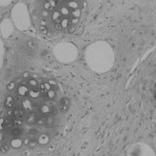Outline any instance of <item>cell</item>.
Returning <instances> with one entry per match:
<instances>
[{"mask_svg":"<svg viewBox=\"0 0 156 156\" xmlns=\"http://www.w3.org/2000/svg\"><path fill=\"white\" fill-rule=\"evenodd\" d=\"M11 16L14 25L19 30H27L30 27V16L25 4L17 3L12 9Z\"/></svg>","mask_w":156,"mask_h":156,"instance_id":"1","label":"cell"},{"mask_svg":"<svg viewBox=\"0 0 156 156\" xmlns=\"http://www.w3.org/2000/svg\"><path fill=\"white\" fill-rule=\"evenodd\" d=\"M126 156H156L152 148L143 142L133 144L127 152Z\"/></svg>","mask_w":156,"mask_h":156,"instance_id":"2","label":"cell"},{"mask_svg":"<svg viewBox=\"0 0 156 156\" xmlns=\"http://www.w3.org/2000/svg\"><path fill=\"white\" fill-rule=\"evenodd\" d=\"M14 23L9 19L3 20L0 23V32L3 38L9 37L14 33Z\"/></svg>","mask_w":156,"mask_h":156,"instance_id":"3","label":"cell"},{"mask_svg":"<svg viewBox=\"0 0 156 156\" xmlns=\"http://www.w3.org/2000/svg\"><path fill=\"white\" fill-rule=\"evenodd\" d=\"M5 56V47L3 41L0 38V70H1L4 61Z\"/></svg>","mask_w":156,"mask_h":156,"instance_id":"4","label":"cell"},{"mask_svg":"<svg viewBox=\"0 0 156 156\" xmlns=\"http://www.w3.org/2000/svg\"><path fill=\"white\" fill-rule=\"evenodd\" d=\"M13 0H0V6H7L12 2Z\"/></svg>","mask_w":156,"mask_h":156,"instance_id":"5","label":"cell"},{"mask_svg":"<svg viewBox=\"0 0 156 156\" xmlns=\"http://www.w3.org/2000/svg\"><path fill=\"white\" fill-rule=\"evenodd\" d=\"M1 16H2V12L0 11V18H1Z\"/></svg>","mask_w":156,"mask_h":156,"instance_id":"6","label":"cell"}]
</instances>
